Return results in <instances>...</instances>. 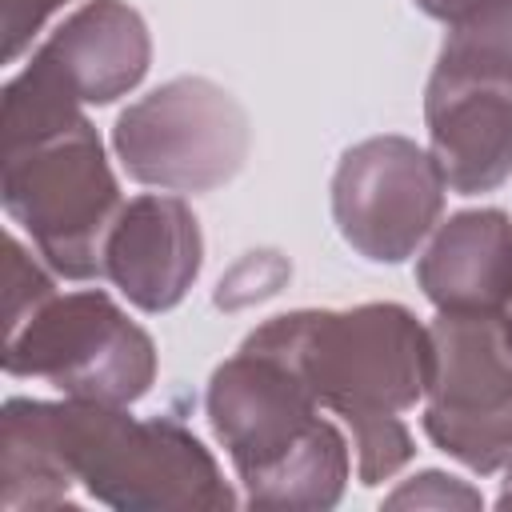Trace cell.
I'll list each match as a JSON object with an SVG mask.
<instances>
[{
  "mask_svg": "<svg viewBox=\"0 0 512 512\" xmlns=\"http://www.w3.org/2000/svg\"><path fill=\"white\" fill-rule=\"evenodd\" d=\"M248 352L280 360L352 432L356 480H392L412 460L400 412L416 408L432 380V328L412 308L372 300L356 308H296L244 336Z\"/></svg>",
  "mask_w": 512,
  "mask_h": 512,
  "instance_id": "7a4b0ae2",
  "label": "cell"
},
{
  "mask_svg": "<svg viewBox=\"0 0 512 512\" xmlns=\"http://www.w3.org/2000/svg\"><path fill=\"white\" fill-rule=\"evenodd\" d=\"M4 372L72 400L136 404L156 380V340L100 288L52 292L8 324Z\"/></svg>",
  "mask_w": 512,
  "mask_h": 512,
  "instance_id": "5b68a950",
  "label": "cell"
},
{
  "mask_svg": "<svg viewBox=\"0 0 512 512\" xmlns=\"http://www.w3.org/2000/svg\"><path fill=\"white\" fill-rule=\"evenodd\" d=\"M432 380L424 392L428 440L488 476L512 464V348L500 316L436 312Z\"/></svg>",
  "mask_w": 512,
  "mask_h": 512,
  "instance_id": "52a82bcc",
  "label": "cell"
},
{
  "mask_svg": "<svg viewBox=\"0 0 512 512\" xmlns=\"http://www.w3.org/2000/svg\"><path fill=\"white\" fill-rule=\"evenodd\" d=\"M388 508H480L484 496L476 488H468L456 476L444 472H420L408 484H400L396 492L384 496Z\"/></svg>",
  "mask_w": 512,
  "mask_h": 512,
  "instance_id": "9a60e30c",
  "label": "cell"
},
{
  "mask_svg": "<svg viewBox=\"0 0 512 512\" xmlns=\"http://www.w3.org/2000/svg\"><path fill=\"white\" fill-rule=\"evenodd\" d=\"M500 328H504V340H508V348H512V300H508L504 312H500Z\"/></svg>",
  "mask_w": 512,
  "mask_h": 512,
  "instance_id": "d6986e66",
  "label": "cell"
},
{
  "mask_svg": "<svg viewBox=\"0 0 512 512\" xmlns=\"http://www.w3.org/2000/svg\"><path fill=\"white\" fill-rule=\"evenodd\" d=\"M4 212L64 280L104 276V240L120 212V180L84 104L28 64L4 84Z\"/></svg>",
  "mask_w": 512,
  "mask_h": 512,
  "instance_id": "3957f363",
  "label": "cell"
},
{
  "mask_svg": "<svg viewBox=\"0 0 512 512\" xmlns=\"http://www.w3.org/2000/svg\"><path fill=\"white\" fill-rule=\"evenodd\" d=\"M436 64L452 72L488 76L512 88V0H500L476 20L448 28Z\"/></svg>",
  "mask_w": 512,
  "mask_h": 512,
  "instance_id": "4fadbf2b",
  "label": "cell"
},
{
  "mask_svg": "<svg viewBox=\"0 0 512 512\" xmlns=\"http://www.w3.org/2000/svg\"><path fill=\"white\" fill-rule=\"evenodd\" d=\"M424 16H432V20H440V24H448V28H456V24H468V20H476L480 12H488V8H496L500 0H412Z\"/></svg>",
  "mask_w": 512,
  "mask_h": 512,
  "instance_id": "e0dca14e",
  "label": "cell"
},
{
  "mask_svg": "<svg viewBox=\"0 0 512 512\" xmlns=\"http://www.w3.org/2000/svg\"><path fill=\"white\" fill-rule=\"evenodd\" d=\"M120 512L232 508L212 452L176 420H140L128 404L12 396L0 416V508L72 504V488Z\"/></svg>",
  "mask_w": 512,
  "mask_h": 512,
  "instance_id": "6da1fadb",
  "label": "cell"
},
{
  "mask_svg": "<svg viewBox=\"0 0 512 512\" xmlns=\"http://www.w3.org/2000/svg\"><path fill=\"white\" fill-rule=\"evenodd\" d=\"M288 264L276 256V252H248L224 280H220V292H216V304L220 308H244L252 300H264L272 292H280V284L288 280Z\"/></svg>",
  "mask_w": 512,
  "mask_h": 512,
  "instance_id": "5bb4252c",
  "label": "cell"
},
{
  "mask_svg": "<svg viewBox=\"0 0 512 512\" xmlns=\"http://www.w3.org/2000/svg\"><path fill=\"white\" fill-rule=\"evenodd\" d=\"M204 412L232 456L248 504H340L352 476V444L280 360L248 348L228 356L208 380Z\"/></svg>",
  "mask_w": 512,
  "mask_h": 512,
  "instance_id": "277c9868",
  "label": "cell"
},
{
  "mask_svg": "<svg viewBox=\"0 0 512 512\" xmlns=\"http://www.w3.org/2000/svg\"><path fill=\"white\" fill-rule=\"evenodd\" d=\"M204 264L196 212L176 192H144L120 204L104 240V280L140 312L176 308Z\"/></svg>",
  "mask_w": 512,
  "mask_h": 512,
  "instance_id": "30bf717a",
  "label": "cell"
},
{
  "mask_svg": "<svg viewBox=\"0 0 512 512\" xmlns=\"http://www.w3.org/2000/svg\"><path fill=\"white\" fill-rule=\"evenodd\" d=\"M444 176L408 136H368L332 172V220L352 252L372 264L408 260L440 224Z\"/></svg>",
  "mask_w": 512,
  "mask_h": 512,
  "instance_id": "ba28073f",
  "label": "cell"
},
{
  "mask_svg": "<svg viewBox=\"0 0 512 512\" xmlns=\"http://www.w3.org/2000/svg\"><path fill=\"white\" fill-rule=\"evenodd\" d=\"M428 152L456 196H480L512 176V88L488 76L432 68L424 88Z\"/></svg>",
  "mask_w": 512,
  "mask_h": 512,
  "instance_id": "9c48e42d",
  "label": "cell"
},
{
  "mask_svg": "<svg viewBox=\"0 0 512 512\" xmlns=\"http://www.w3.org/2000/svg\"><path fill=\"white\" fill-rule=\"evenodd\" d=\"M112 148L136 184L160 192H212L252 148L244 104L208 76H176L116 116Z\"/></svg>",
  "mask_w": 512,
  "mask_h": 512,
  "instance_id": "8992f818",
  "label": "cell"
},
{
  "mask_svg": "<svg viewBox=\"0 0 512 512\" xmlns=\"http://www.w3.org/2000/svg\"><path fill=\"white\" fill-rule=\"evenodd\" d=\"M416 284L436 312L500 316L512 300V216L468 208L436 224L416 260Z\"/></svg>",
  "mask_w": 512,
  "mask_h": 512,
  "instance_id": "7c38bea8",
  "label": "cell"
},
{
  "mask_svg": "<svg viewBox=\"0 0 512 512\" xmlns=\"http://www.w3.org/2000/svg\"><path fill=\"white\" fill-rule=\"evenodd\" d=\"M496 504H500V508H508V504H512V464L504 468V484H500V496H496Z\"/></svg>",
  "mask_w": 512,
  "mask_h": 512,
  "instance_id": "ac0fdd59",
  "label": "cell"
},
{
  "mask_svg": "<svg viewBox=\"0 0 512 512\" xmlns=\"http://www.w3.org/2000/svg\"><path fill=\"white\" fill-rule=\"evenodd\" d=\"M148 64V24L124 0L80 4L28 60L32 72H40L76 104H112L128 96L148 76Z\"/></svg>",
  "mask_w": 512,
  "mask_h": 512,
  "instance_id": "8fae6325",
  "label": "cell"
},
{
  "mask_svg": "<svg viewBox=\"0 0 512 512\" xmlns=\"http://www.w3.org/2000/svg\"><path fill=\"white\" fill-rule=\"evenodd\" d=\"M64 4H72V0H4V60H20V52L32 44V36Z\"/></svg>",
  "mask_w": 512,
  "mask_h": 512,
  "instance_id": "2e32d148",
  "label": "cell"
}]
</instances>
